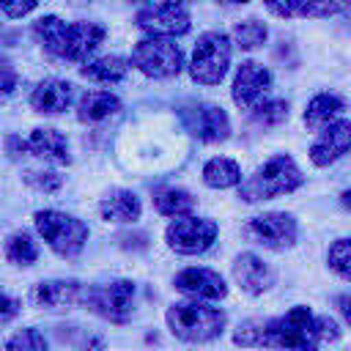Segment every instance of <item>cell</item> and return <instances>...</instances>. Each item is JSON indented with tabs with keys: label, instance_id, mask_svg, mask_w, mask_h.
<instances>
[{
	"label": "cell",
	"instance_id": "cell-1",
	"mask_svg": "<svg viewBox=\"0 0 351 351\" xmlns=\"http://www.w3.org/2000/svg\"><path fill=\"white\" fill-rule=\"evenodd\" d=\"M233 343L241 348H269V351H318L321 332L318 315L310 307L296 304L274 318H250L233 332Z\"/></svg>",
	"mask_w": 351,
	"mask_h": 351
},
{
	"label": "cell",
	"instance_id": "cell-2",
	"mask_svg": "<svg viewBox=\"0 0 351 351\" xmlns=\"http://www.w3.org/2000/svg\"><path fill=\"white\" fill-rule=\"evenodd\" d=\"M104 27L96 22H71L66 25L58 16H41L33 25V36L38 44H44L47 52H52L60 60L71 63H88V55L104 41Z\"/></svg>",
	"mask_w": 351,
	"mask_h": 351
},
{
	"label": "cell",
	"instance_id": "cell-3",
	"mask_svg": "<svg viewBox=\"0 0 351 351\" xmlns=\"http://www.w3.org/2000/svg\"><path fill=\"white\" fill-rule=\"evenodd\" d=\"M304 181L299 165L293 162V156L288 154H274L271 159H266L252 176H247L239 184V197L244 203H261V200H271L280 195H288L293 189H299Z\"/></svg>",
	"mask_w": 351,
	"mask_h": 351
},
{
	"label": "cell",
	"instance_id": "cell-4",
	"mask_svg": "<svg viewBox=\"0 0 351 351\" xmlns=\"http://www.w3.org/2000/svg\"><path fill=\"white\" fill-rule=\"evenodd\" d=\"M167 329L176 340L184 343H211L225 332L228 315L219 307H208L195 302H176L165 313Z\"/></svg>",
	"mask_w": 351,
	"mask_h": 351
},
{
	"label": "cell",
	"instance_id": "cell-5",
	"mask_svg": "<svg viewBox=\"0 0 351 351\" xmlns=\"http://www.w3.org/2000/svg\"><path fill=\"white\" fill-rule=\"evenodd\" d=\"M36 230L41 233V239L52 247V252H58L60 258H77L85 244H88V225L71 214L55 211V208H44L36 211Z\"/></svg>",
	"mask_w": 351,
	"mask_h": 351
},
{
	"label": "cell",
	"instance_id": "cell-6",
	"mask_svg": "<svg viewBox=\"0 0 351 351\" xmlns=\"http://www.w3.org/2000/svg\"><path fill=\"white\" fill-rule=\"evenodd\" d=\"M230 66V41L225 33L208 30L197 38L189 60V74L200 85H219Z\"/></svg>",
	"mask_w": 351,
	"mask_h": 351
},
{
	"label": "cell",
	"instance_id": "cell-7",
	"mask_svg": "<svg viewBox=\"0 0 351 351\" xmlns=\"http://www.w3.org/2000/svg\"><path fill=\"white\" fill-rule=\"evenodd\" d=\"M132 63L145 77L167 80V77H176L184 69V55H181L178 44L170 41L167 36H148V38H143V41L134 44Z\"/></svg>",
	"mask_w": 351,
	"mask_h": 351
},
{
	"label": "cell",
	"instance_id": "cell-8",
	"mask_svg": "<svg viewBox=\"0 0 351 351\" xmlns=\"http://www.w3.org/2000/svg\"><path fill=\"white\" fill-rule=\"evenodd\" d=\"M132 304H134L132 280H110L85 288V307L110 324H126L132 318Z\"/></svg>",
	"mask_w": 351,
	"mask_h": 351
},
{
	"label": "cell",
	"instance_id": "cell-9",
	"mask_svg": "<svg viewBox=\"0 0 351 351\" xmlns=\"http://www.w3.org/2000/svg\"><path fill=\"white\" fill-rule=\"evenodd\" d=\"M241 233L252 241V244H261L266 250H288L293 247L296 236H299V225L291 214L285 211H266V214H258V217H250L241 228Z\"/></svg>",
	"mask_w": 351,
	"mask_h": 351
},
{
	"label": "cell",
	"instance_id": "cell-10",
	"mask_svg": "<svg viewBox=\"0 0 351 351\" xmlns=\"http://www.w3.org/2000/svg\"><path fill=\"white\" fill-rule=\"evenodd\" d=\"M217 222L206 219V217H176L167 230H165V241L173 252L178 255H200L206 252L214 241H217Z\"/></svg>",
	"mask_w": 351,
	"mask_h": 351
},
{
	"label": "cell",
	"instance_id": "cell-11",
	"mask_svg": "<svg viewBox=\"0 0 351 351\" xmlns=\"http://www.w3.org/2000/svg\"><path fill=\"white\" fill-rule=\"evenodd\" d=\"M178 118L184 129L197 137L200 143H222L230 137V121L222 107L208 104V101H189L178 107Z\"/></svg>",
	"mask_w": 351,
	"mask_h": 351
},
{
	"label": "cell",
	"instance_id": "cell-12",
	"mask_svg": "<svg viewBox=\"0 0 351 351\" xmlns=\"http://www.w3.org/2000/svg\"><path fill=\"white\" fill-rule=\"evenodd\" d=\"M137 27L151 36H181L189 30V11L181 0H162L137 14Z\"/></svg>",
	"mask_w": 351,
	"mask_h": 351
},
{
	"label": "cell",
	"instance_id": "cell-13",
	"mask_svg": "<svg viewBox=\"0 0 351 351\" xmlns=\"http://www.w3.org/2000/svg\"><path fill=\"white\" fill-rule=\"evenodd\" d=\"M271 88V71L255 60H244L239 69H236V77H233V101L244 110H252L263 101V96L269 93Z\"/></svg>",
	"mask_w": 351,
	"mask_h": 351
},
{
	"label": "cell",
	"instance_id": "cell-14",
	"mask_svg": "<svg viewBox=\"0 0 351 351\" xmlns=\"http://www.w3.org/2000/svg\"><path fill=\"white\" fill-rule=\"evenodd\" d=\"M348 151H351V121L337 118L318 132L315 143L310 145V162L315 167H329Z\"/></svg>",
	"mask_w": 351,
	"mask_h": 351
},
{
	"label": "cell",
	"instance_id": "cell-15",
	"mask_svg": "<svg viewBox=\"0 0 351 351\" xmlns=\"http://www.w3.org/2000/svg\"><path fill=\"white\" fill-rule=\"evenodd\" d=\"M173 285H176V291H181L192 299H206V302L225 299V293H228L222 274L214 269H206V266H189V269L178 271L173 277Z\"/></svg>",
	"mask_w": 351,
	"mask_h": 351
},
{
	"label": "cell",
	"instance_id": "cell-16",
	"mask_svg": "<svg viewBox=\"0 0 351 351\" xmlns=\"http://www.w3.org/2000/svg\"><path fill=\"white\" fill-rule=\"evenodd\" d=\"M30 299L47 310H71L85 304V285L77 280H44L33 285Z\"/></svg>",
	"mask_w": 351,
	"mask_h": 351
},
{
	"label": "cell",
	"instance_id": "cell-17",
	"mask_svg": "<svg viewBox=\"0 0 351 351\" xmlns=\"http://www.w3.org/2000/svg\"><path fill=\"white\" fill-rule=\"evenodd\" d=\"M233 280L244 293L261 296L274 285V269L255 252H241L233 261Z\"/></svg>",
	"mask_w": 351,
	"mask_h": 351
},
{
	"label": "cell",
	"instance_id": "cell-18",
	"mask_svg": "<svg viewBox=\"0 0 351 351\" xmlns=\"http://www.w3.org/2000/svg\"><path fill=\"white\" fill-rule=\"evenodd\" d=\"M74 99V85L66 80H41L30 93V107L44 115L63 112Z\"/></svg>",
	"mask_w": 351,
	"mask_h": 351
},
{
	"label": "cell",
	"instance_id": "cell-19",
	"mask_svg": "<svg viewBox=\"0 0 351 351\" xmlns=\"http://www.w3.org/2000/svg\"><path fill=\"white\" fill-rule=\"evenodd\" d=\"M30 154L47 159V162H55V165H69L71 162V151H69V140L58 132V129H33L30 137Z\"/></svg>",
	"mask_w": 351,
	"mask_h": 351
},
{
	"label": "cell",
	"instance_id": "cell-20",
	"mask_svg": "<svg viewBox=\"0 0 351 351\" xmlns=\"http://www.w3.org/2000/svg\"><path fill=\"white\" fill-rule=\"evenodd\" d=\"M140 197L132 189H112L107 197L99 203V214L104 222H134L140 219Z\"/></svg>",
	"mask_w": 351,
	"mask_h": 351
},
{
	"label": "cell",
	"instance_id": "cell-21",
	"mask_svg": "<svg viewBox=\"0 0 351 351\" xmlns=\"http://www.w3.org/2000/svg\"><path fill=\"white\" fill-rule=\"evenodd\" d=\"M343 110H346V99L343 96H337V93H318V96L310 99V104L304 110V126L310 132H321L324 126L337 121Z\"/></svg>",
	"mask_w": 351,
	"mask_h": 351
},
{
	"label": "cell",
	"instance_id": "cell-22",
	"mask_svg": "<svg viewBox=\"0 0 351 351\" xmlns=\"http://www.w3.org/2000/svg\"><path fill=\"white\" fill-rule=\"evenodd\" d=\"M118 110H121V99L110 90H90V93H82V99L77 101V118L82 123H99L115 115Z\"/></svg>",
	"mask_w": 351,
	"mask_h": 351
},
{
	"label": "cell",
	"instance_id": "cell-23",
	"mask_svg": "<svg viewBox=\"0 0 351 351\" xmlns=\"http://www.w3.org/2000/svg\"><path fill=\"white\" fill-rule=\"evenodd\" d=\"M241 178V167L228 159V156H214L203 165V184L211 189H228V186H239Z\"/></svg>",
	"mask_w": 351,
	"mask_h": 351
},
{
	"label": "cell",
	"instance_id": "cell-24",
	"mask_svg": "<svg viewBox=\"0 0 351 351\" xmlns=\"http://www.w3.org/2000/svg\"><path fill=\"white\" fill-rule=\"evenodd\" d=\"M80 74L85 80H93V82H121L129 74V60L118 58V55H104V58L85 63L80 69Z\"/></svg>",
	"mask_w": 351,
	"mask_h": 351
},
{
	"label": "cell",
	"instance_id": "cell-25",
	"mask_svg": "<svg viewBox=\"0 0 351 351\" xmlns=\"http://www.w3.org/2000/svg\"><path fill=\"white\" fill-rule=\"evenodd\" d=\"M154 208L162 217H186L195 208V197L181 186H162L154 192Z\"/></svg>",
	"mask_w": 351,
	"mask_h": 351
},
{
	"label": "cell",
	"instance_id": "cell-26",
	"mask_svg": "<svg viewBox=\"0 0 351 351\" xmlns=\"http://www.w3.org/2000/svg\"><path fill=\"white\" fill-rule=\"evenodd\" d=\"M5 258L16 266H30L38 261V247L27 230H16L5 239Z\"/></svg>",
	"mask_w": 351,
	"mask_h": 351
},
{
	"label": "cell",
	"instance_id": "cell-27",
	"mask_svg": "<svg viewBox=\"0 0 351 351\" xmlns=\"http://www.w3.org/2000/svg\"><path fill=\"white\" fill-rule=\"evenodd\" d=\"M266 36H269V30L258 19H244L233 27V41H236L239 49H255L266 41Z\"/></svg>",
	"mask_w": 351,
	"mask_h": 351
},
{
	"label": "cell",
	"instance_id": "cell-28",
	"mask_svg": "<svg viewBox=\"0 0 351 351\" xmlns=\"http://www.w3.org/2000/svg\"><path fill=\"white\" fill-rule=\"evenodd\" d=\"M5 351H49V346H47V337L36 326H25V329H16L5 340Z\"/></svg>",
	"mask_w": 351,
	"mask_h": 351
},
{
	"label": "cell",
	"instance_id": "cell-29",
	"mask_svg": "<svg viewBox=\"0 0 351 351\" xmlns=\"http://www.w3.org/2000/svg\"><path fill=\"white\" fill-rule=\"evenodd\" d=\"M252 121L258 126H280L282 121H288V101L282 99L261 101L258 107H252Z\"/></svg>",
	"mask_w": 351,
	"mask_h": 351
},
{
	"label": "cell",
	"instance_id": "cell-30",
	"mask_svg": "<svg viewBox=\"0 0 351 351\" xmlns=\"http://www.w3.org/2000/svg\"><path fill=\"white\" fill-rule=\"evenodd\" d=\"M326 263L337 277L351 282V239H337L326 252Z\"/></svg>",
	"mask_w": 351,
	"mask_h": 351
},
{
	"label": "cell",
	"instance_id": "cell-31",
	"mask_svg": "<svg viewBox=\"0 0 351 351\" xmlns=\"http://www.w3.org/2000/svg\"><path fill=\"white\" fill-rule=\"evenodd\" d=\"M351 0H304L302 14L304 16H332L340 11H348Z\"/></svg>",
	"mask_w": 351,
	"mask_h": 351
},
{
	"label": "cell",
	"instance_id": "cell-32",
	"mask_svg": "<svg viewBox=\"0 0 351 351\" xmlns=\"http://www.w3.org/2000/svg\"><path fill=\"white\" fill-rule=\"evenodd\" d=\"M25 181L38 192H58L63 186V178L58 173H52V170H30L25 176Z\"/></svg>",
	"mask_w": 351,
	"mask_h": 351
},
{
	"label": "cell",
	"instance_id": "cell-33",
	"mask_svg": "<svg viewBox=\"0 0 351 351\" xmlns=\"http://www.w3.org/2000/svg\"><path fill=\"white\" fill-rule=\"evenodd\" d=\"M263 3L274 16H282V19L302 14V5H304V0H263Z\"/></svg>",
	"mask_w": 351,
	"mask_h": 351
},
{
	"label": "cell",
	"instance_id": "cell-34",
	"mask_svg": "<svg viewBox=\"0 0 351 351\" xmlns=\"http://www.w3.org/2000/svg\"><path fill=\"white\" fill-rule=\"evenodd\" d=\"M36 3H38V0H0L3 14H5V16H11V19L25 16L27 11H33V8H36Z\"/></svg>",
	"mask_w": 351,
	"mask_h": 351
},
{
	"label": "cell",
	"instance_id": "cell-35",
	"mask_svg": "<svg viewBox=\"0 0 351 351\" xmlns=\"http://www.w3.org/2000/svg\"><path fill=\"white\" fill-rule=\"evenodd\" d=\"M318 332H321V340H324V343H335V340L340 337V326H337V321L329 318V315H318Z\"/></svg>",
	"mask_w": 351,
	"mask_h": 351
},
{
	"label": "cell",
	"instance_id": "cell-36",
	"mask_svg": "<svg viewBox=\"0 0 351 351\" xmlns=\"http://www.w3.org/2000/svg\"><path fill=\"white\" fill-rule=\"evenodd\" d=\"M5 151H8L11 159H19V156H25V151H30V143H25L22 137L8 134V137H5Z\"/></svg>",
	"mask_w": 351,
	"mask_h": 351
},
{
	"label": "cell",
	"instance_id": "cell-37",
	"mask_svg": "<svg viewBox=\"0 0 351 351\" xmlns=\"http://www.w3.org/2000/svg\"><path fill=\"white\" fill-rule=\"evenodd\" d=\"M22 310V302L19 299H14V296H3V324H11L14 321V315Z\"/></svg>",
	"mask_w": 351,
	"mask_h": 351
},
{
	"label": "cell",
	"instance_id": "cell-38",
	"mask_svg": "<svg viewBox=\"0 0 351 351\" xmlns=\"http://www.w3.org/2000/svg\"><path fill=\"white\" fill-rule=\"evenodd\" d=\"M3 96H11L14 93V85H16V74H14V69H11V63L8 60H3Z\"/></svg>",
	"mask_w": 351,
	"mask_h": 351
},
{
	"label": "cell",
	"instance_id": "cell-39",
	"mask_svg": "<svg viewBox=\"0 0 351 351\" xmlns=\"http://www.w3.org/2000/svg\"><path fill=\"white\" fill-rule=\"evenodd\" d=\"M335 307H337V313L343 315V321L351 326V293H337V296H335Z\"/></svg>",
	"mask_w": 351,
	"mask_h": 351
},
{
	"label": "cell",
	"instance_id": "cell-40",
	"mask_svg": "<svg viewBox=\"0 0 351 351\" xmlns=\"http://www.w3.org/2000/svg\"><path fill=\"white\" fill-rule=\"evenodd\" d=\"M77 351H104V337L88 335V337H82V343L77 346Z\"/></svg>",
	"mask_w": 351,
	"mask_h": 351
},
{
	"label": "cell",
	"instance_id": "cell-41",
	"mask_svg": "<svg viewBox=\"0 0 351 351\" xmlns=\"http://www.w3.org/2000/svg\"><path fill=\"white\" fill-rule=\"evenodd\" d=\"M343 206L351 211V189H346V192H343Z\"/></svg>",
	"mask_w": 351,
	"mask_h": 351
},
{
	"label": "cell",
	"instance_id": "cell-42",
	"mask_svg": "<svg viewBox=\"0 0 351 351\" xmlns=\"http://www.w3.org/2000/svg\"><path fill=\"white\" fill-rule=\"evenodd\" d=\"M219 3H247V0H219Z\"/></svg>",
	"mask_w": 351,
	"mask_h": 351
},
{
	"label": "cell",
	"instance_id": "cell-43",
	"mask_svg": "<svg viewBox=\"0 0 351 351\" xmlns=\"http://www.w3.org/2000/svg\"><path fill=\"white\" fill-rule=\"evenodd\" d=\"M132 3H145V0H132Z\"/></svg>",
	"mask_w": 351,
	"mask_h": 351
},
{
	"label": "cell",
	"instance_id": "cell-44",
	"mask_svg": "<svg viewBox=\"0 0 351 351\" xmlns=\"http://www.w3.org/2000/svg\"><path fill=\"white\" fill-rule=\"evenodd\" d=\"M184 3H189V0H184Z\"/></svg>",
	"mask_w": 351,
	"mask_h": 351
}]
</instances>
